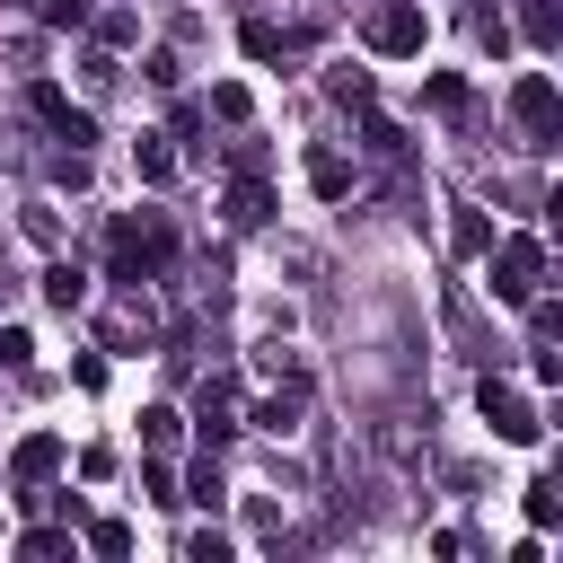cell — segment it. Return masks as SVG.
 Listing matches in <instances>:
<instances>
[{
    "label": "cell",
    "mask_w": 563,
    "mask_h": 563,
    "mask_svg": "<svg viewBox=\"0 0 563 563\" xmlns=\"http://www.w3.org/2000/svg\"><path fill=\"white\" fill-rule=\"evenodd\" d=\"M176 264V220L167 211H114V229H106V282L123 290V282H158Z\"/></svg>",
    "instance_id": "obj_1"
},
{
    "label": "cell",
    "mask_w": 563,
    "mask_h": 563,
    "mask_svg": "<svg viewBox=\"0 0 563 563\" xmlns=\"http://www.w3.org/2000/svg\"><path fill=\"white\" fill-rule=\"evenodd\" d=\"M475 405H484V422H493V440H510V449H528V440L545 431V413H537V396H528L519 378H501V369H484V378H475Z\"/></svg>",
    "instance_id": "obj_2"
},
{
    "label": "cell",
    "mask_w": 563,
    "mask_h": 563,
    "mask_svg": "<svg viewBox=\"0 0 563 563\" xmlns=\"http://www.w3.org/2000/svg\"><path fill=\"white\" fill-rule=\"evenodd\" d=\"M484 255H493V299H501V308H528L537 282H545V246H537V238H493Z\"/></svg>",
    "instance_id": "obj_3"
},
{
    "label": "cell",
    "mask_w": 563,
    "mask_h": 563,
    "mask_svg": "<svg viewBox=\"0 0 563 563\" xmlns=\"http://www.w3.org/2000/svg\"><path fill=\"white\" fill-rule=\"evenodd\" d=\"M510 123H519V141H528V150H554V141H563V97H554V79H545V70H528V79L510 88Z\"/></svg>",
    "instance_id": "obj_4"
},
{
    "label": "cell",
    "mask_w": 563,
    "mask_h": 563,
    "mask_svg": "<svg viewBox=\"0 0 563 563\" xmlns=\"http://www.w3.org/2000/svg\"><path fill=\"white\" fill-rule=\"evenodd\" d=\"M431 44V18H422V0H378L369 9V53H387V62H413Z\"/></svg>",
    "instance_id": "obj_5"
},
{
    "label": "cell",
    "mask_w": 563,
    "mask_h": 563,
    "mask_svg": "<svg viewBox=\"0 0 563 563\" xmlns=\"http://www.w3.org/2000/svg\"><path fill=\"white\" fill-rule=\"evenodd\" d=\"M238 422H255V431H273V440H290V431L308 422V369L290 361V369H282V387H273V396H255V405H246Z\"/></svg>",
    "instance_id": "obj_6"
},
{
    "label": "cell",
    "mask_w": 563,
    "mask_h": 563,
    "mask_svg": "<svg viewBox=\"0 0 563 563\" xmlns=\"http://www.w3.org/2000/svg\"><path fill=\"white\" fill-rule=\"evenodd\" d=\"M26 114H35L53 141H70V150H88V141H97V114H88V106H70L53 79H35V88H26Z\"/></svg>",
    "instance_id": "obj_7"
},
{
    "label": "cell",
    "mask_w": 563,
    "mask_h": 563,
    "mask_svg": "<svg viewBox=\"0 0 563 563\" xmlns=\"http://www.w3.org/2000/svg\"><path fill=\"white\" fill-rule=\"evenodd\" d=\"M194 431H202V449H229V431H238V378L229 369H211L194 387Z\"/></svg>",
    "instance_id": "obj_8"
},
{
    "label": "cell",
    "mask_w": 563,
    "mask_h": 563,
    "mask_svg": "<svg viewBox=\"0 0 563 563\" xmlns=\"http://www.w3.org/2000/svg\"><path fill=\"white\" fill-rule=\"evenodd\" d=\"M53 475H62V440H53V431H26V440L9 449V484H18V493H44Z\"/></svg>",
    "instance_id": "obj_9"
},
{
    "label": "cell",
    "mask_w": 563,
    "mask_h": 563,
    "mask_svg": "<svg viewBox=\"0 0 563 563\" xmlns=\"http://www.w3.org/2000/svg\"><path fill=\"white\" fill-rule=\"evenodd\" d=\"M158 334V308H150V282H123V299H114V317H106V343L123 352V343H150Z\"/></svg>",
    "instance_id": "obj_10"
},
{
    "label": "cell",
    "mask_w": 563,
    "mask_h": 563,
    "mask_svg": "<svg viewBox=\"0 0 563 563\" xmlns=\"http://www.w3.org/2000/svg\"><path fill=\"white\" fill-rule=\"evenodd\" d=\"M220 220H229V229H264V220H273V185H264V176H238V185L220 194Z\"/></svg>",
    "instance_id": "obj_11"
},
{
    "label": "cell",
    "mask_w": 563,
    "mask_h": 563,
    "mask_svg": "<svg viewBox=\"0 0 563 563\" xmlns=\"http://www.w3.org/2000/svg\"><path fill=\"white\" fill-rule=\"evenodd\" d=\"M44 299H53V308H79V299H88V264H79V255H53V264H44Z\"/></svg>",
    "instance_id": "obj_12"
},
{
    "label": "cell",
    "mask_w": 563,
    "mask_h": 563,
    "mask_svg": "<svg viewBox=\"0 0 563 563\" xmlns=\"http://www.w3.org/2000/svg\"><path fill=\"white\" fill-rule=\"evenodd\" d=\"M361 158H378V167H405V132H396L387 114H361Z\"/></svg>",
    "instance_id": "obj_13"
},
{
    "label": "cell",
    "mask_w": 563,
    "mask_h": 563,
    "mask_svg": "<svg viewBox=\"0 0 563 563\" xmlns=\"http://www.w3.org/2000/svg\"><path fill=\"white\" fill-rule=\"evenodd\" d=\"M308 185H317L325 202H343V194H352V158H343V150H308Z\"/></svg>",
    "instance_id": "obj_14"
},
{
    "label": "cell",
    "mask_w": 563,
    "mask_h": 563,
    "mask_svg": "<svg viewBox=\"0 0 563 563\" xmlns=\"http://www.w3.org/2000/svg\"><path fill=\"white\" fill-rule=\"evenodd\" d=\"M176 501H202V510H220V501H229V484H220V449H202V457H194V475H185V493H176Z\"/></svg>",
    "instance_id": "obj_15"
},
{
    "label": "cell",
    "mask_w": 563,
    "mask_h": 563,
    "mask_svg": "<svg viewBox=\"0 0 563 563\" xmlns=\"http://www.w3.org/2000/svg\"><path fill=\"white\" fill-rule=\"evenodd\" d=\"M519 35H528L537 53H554V44H563V9H554V0H519Z\"/></svg>",
    "instance_id": "obj_16"
},
{
    "label": "cell",
    "mask_w": 563,
    "mask_h": 563,
    "mask_svg": "<svg viewBox=\"0 0 563 563\" xmlns=\"http://www.w3.org/2000/svg\"><path fill=\"white\" fill-rule=\"evenodd\" d=\"M132 167H141V185H167V176H176V150H167V132H141V141H132Z\"/></svg>",
    "instance_id": "obj_17"
},
{
    "label": "cell",
    "mask_w": 563,
    "mask_h": 563,
    "mask_svg": "<svg viewBox=\"0 0 563 563\" xmlns=\"http://www.w3.org/2000/svg\"><path fill=\"white\" fill-rule=\"evenodd\" d=\"M449 246H457V255H484V246H493V211L457 202V220H449Z\"/></svg>",
    "instance_id": "obj_18"
},
{
    "label": "cell",
    "mask_w": 563,
    "mask_h": 563,
    "mask_svg": "<svg viewBox=\"0 0 563 563\" xmlns=\"http://www.w3.org/2000/svg\"><path fill=\"white\" fill-rule=\"evenodd\" d=\"M528 528H537V537L563 528V475H537V484H528Z\"/></svg>",
    "instance_id": "obj_19"
},
{
    "label": "cell",
    "mask_w": 563,
    "mask_h": 563,
    "mask_svg": "<svg viewBox=\"0 0 563 563\" xmlns=\"http://www.w3.org/2000/svg\"><path fill=\"white\" fill-rule=\"evenodd\" d=\"M440 308H449V334H457V343H466L475 361H493V343H484V325H475V308H466V290H449Z\"/></svg>",
    "instance_id": "obj_20"
},
{
    "label": "cell",
    "mask_w": 563,
    "mask_h": 563,
    "mask_svg": "<svg viewBox=\"0 0 563 563\" xmlns=\"http://www.w3.org/2000/svg\"><path fill=\"white\" fill-rule=\"evenodd\" d=\"M422 106H431V114H466V79H457V70H431V79H422Z\"/></svg>",
    "instance_id": "obj_21"
},
{
    "label": "cell",
    "mask_w": 563,
    "mask_h": 563,
    "mask_svg": "<svg viewBox=\"0 0 563 563\" xmlns=\"http://www.w3.org/2000/svg\"><path fill=\"white\" fill-rule=\"evenodd\" d=\"M325 97H334V106H369V70L334 62V70H325Z\"/></svg>",
    "instance_id": "obj_22"
},
{
    "label": "cell",
    "mask_w": 563,
    "mask_h": 563,
    "mask_svg": "<svg viewBox=\"0 0 563 563\" xmlns=\"http://www.w3.org/2000/svg\"><path fill=\"white\" fill-rule=\"evenodd\" d=\"M211 114H220V123H246V114H255L246 79H211Z\"/></svg>",
    "instance_id": "obj_23"
},
{
    "label": "cell",
    "mask_w": 563,
    "mask_h": 563,
    "mask_svg": "<svg viewBox=\"0 0 563 563\" xmlns=\"http://www.w3.org/2000/svg\"><path fill=\"white\" fill-rule=\"evenodd\" d=\"M88 554H132V519H88Z\"/></svg>",
    "instance_id": "obj_24"
},
{
    "label": "cell",
    "mask_w": 563,
    "mask_h": 563,
    "mask_svg": "<svg viewBox=\"0 0 563 563\" xmlns=\"http://www.w3.org/2000/svg\"><path fill=\"white\" fill-rule=\"evenodd\" d=\"M18 554H26V563H53V554H70V528H26Z\"/></svg>",
    "instance_id": "obj_25"
},
{
    "label": "cell",
    "mask_w": 563,
    "mask_h": 563,
    "mask_svg": "<svg viewBox=\"0 0 563 563\" xmlns=\"http://www.w3.org/2000/svg\"><path fill=\"white\" fill-rule=\"evenodd\" d=\"M132 35H141V18H132V9H106V18H97V44H106V53H123Z\"/></svg>",
    "instance_id": "obj_26"
},
{
    "label": "cell",
    "mask_w": 563,
    "mask_h": 563,
    "mask_svg": "<svg viewBox=\"0 0 563 563\" xmlns=\"http://www.w3.org/2000/svg\"><path fill=\"white\" fill-rule=\"evenodd\" d=\"M246 53H255V62H273V53H290V35H282L273 18H246Z\"/></svg>",
    "instance_id": "obj_27"
},
{
    "label": "cell",
    "mask_w": 563,
    "mask_h": 563,
    "mask_svg": "<svg viewBox=\"0 0 563 563\" xmlns=\"http://www.w3.org/2000/svg\"><path fill=\"white\" fill-rule=\"evenodd\" d=\"M79 79H88V97H106V88H114V79H123V62H114V53H106V44H97V53H88V62H79Z\"/></svg>",
    "instance_id": "obj_28"
},
{
    "label": "cell",
    "mask_w": 563,
    "mask_h": 563,
    "mask_svg": "<svg viewBox=\"0 0 563 563\" xmlns=\"http://www.w3.org/2000/svg\"><path fill=\"white\" fill-rule=\"evenodd\" d=\"M176 431H185V413H176V405H150V413H141V440H150V449H167Z\"/></svg>",
    "instance_id": "obj_29"
},
{
    "label": "cell",
    "mask_w": 563,
    "mask_h": 563,
    "mask_svg": "<svg viewBox=\"0 0 563 563\" xmlns=\"http://www.w3.org/2000/svg\"><path fill=\"white\" fill-rule=\"evenodd\" d=\"M35 361V334L26 325H0V369H26Z\"/></svg>",
    "instance_id": "obj_30"
},
{
    "label": "cell",
    "mask_w": 563,
    "mask_h": 563,
    "mask_svg": "<svg viewBox=\"0 0 563 563\" xmlns=\"http://www.w3.org/2000/svg\"><path fill=\"white\" fill-rule=\"evenodd\" d=\"M185 563H229V537H220V528H194V537H185Z\"/></svg>",
    "instance_id": "obj_31"
},
{
    "label": "cell",
    "mask_w": 563,
    "mask_h": 563,
    "mask_svg": "<svg viewBox=\"0 0 563 563\" xmlns=\"http://www.w3.org/2000/svg\"><path fill=\"white\" fill-rule=\"evenodd\" d=\"M44 176H53V185H70V194H79V185H88V150H62V158H53V167H44Z\"/></svg>",
    "instance_id": "obj_32"
},
{
    "label": "cell",
    "mask_w": 563,
    "mask_h": 563,
    "mask_svg": "<svg viewBox=\"0 0 563 563\" xmlns=\"http://www.w3.org/2000/svg\"><path fill=\"white\" fill-rule=\"evenodd\" d=\"M554 325H563V308H554V299H528V334H537V343H554Z\"/></svg>",
    "instance_id": "obj_33"
},
{
    "label": "cell",
    "mask_w": 563,
    "mask_h": 563,
    "mask_svg": "<svg viewBox=\"0 0 563 563\" xmlns=\"http://www.w3.org/2000/svg\"><path fill=\"white\" fill-rule=\"evenodd\" d=\"M475 35H484V44L501 53V44H510V18H501V9H475Z\"/></svg>",
    "instance_id": "obj_34"
},
{
    "label": "cell",
    "mask_w": 563,
    "mask_h": 563,
    "mask_svg": "<svg viewBox=\"0 0 563 563\" xmlns=\"http://www.w3.org/2000/svg\"><path fill=\"white\" fill-rule=\"evenodd\" d=\"M141 493H150V501H176V475H167V466L150 457V466H141Z\"/></svg>",
    "instance_id": "obj_35"
},
{
    "label": "cell",
    "mask_w": 563,
    "mask_h": 563,
    "mask_svg": "<svg viewBox=\"0 0 563 563\" xmlns=\"http://www.w3.org/2000/svg\"><path fill=\"white\" fill-rule=\"evenodd\" d=\"M44 26H88V0H44Z\"/></svg>",
    "instance_id": "obj_36"
}]
</instances>
